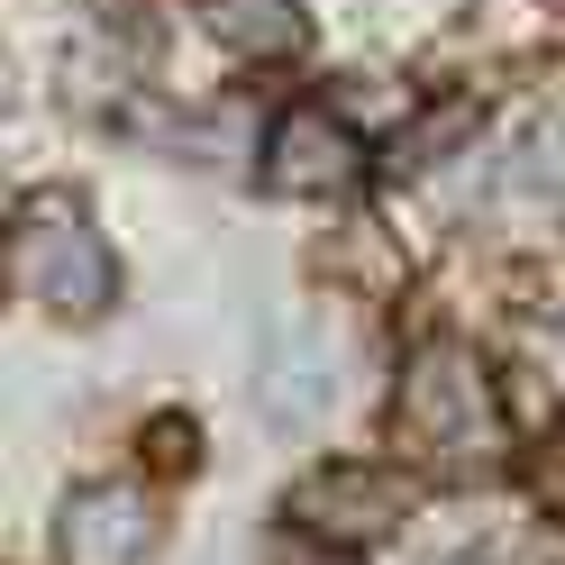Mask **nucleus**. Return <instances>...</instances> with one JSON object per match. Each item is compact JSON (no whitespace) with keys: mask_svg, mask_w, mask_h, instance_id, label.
Here are the masks:
<instances>
[{"mask_svg":"<svg viewBox=\"0 0 565 565\" xmlns=\"http://www.w3.org/2000/svg\"><path fill=\"white\" fill-rule=\"evenodd\" d=\"M55 539H64V565H137L147 539H156V511H147L137 483H83L64 502Z\"/></svg>","mask_w":565,"mask_h":565,"instance_id":"39448f33","label":"nucleus"},{"mask_svg":"<svg viewBox=\"0 0 565 565\" xmlns=\"http://www.w3.org/2000/svg\"><path fill=\"white\" fill-rule=\"evenodd\" d=\"M10 274H19L28 301L55 310V320H100L110 292H119L110 246H100V228H92L64 192H46V201L19 210V228H10Z\"/></svg>","mask_w":565,"mask_h":565,"instance_id":"f03ea898","label":"nucleus"},{"mask_svg":"<svg viewBox=\"0 0 565 565\" xmlns=\"http://www.w3.org/2000/svg\"><path fill=\"white\" fill-rule=\"evenodd\" d=\"M210 28H220V46L274 64L301 46V0H210Z\"/></svg>","mask_w":565,"mask_h":565,"instance_id":"0eeeda50","label":"nucleus"},{"mask_svg":"<svg viewBox=\"0 0 565 565\" xmlns=\"http://www.w3.org/2000/svg\"><path fill=\"white\" fill-rule=\"evenodd\" d=\"M256 402L282 438H310L338 411V338L320 320H274L265 356H256Z\"/></svg>","mask_w":565,"mask_h":565,"instance_id":"20e7f679","label":"nucleus"},{"mask_svg":"<svg viewBox=\"0 0 565 565\" xmlns=\"http://www.w3.org/2000/svg\"><path fill=\"white\" fill-rule=\"evenodd\" d=\"M356 173H365V156L329 110H282L274 119V137H265V183L274 192H347Z\"/></svg>","mask_w":565,"mask_h":565,"instance_id":"423d86ee","label":"nucleus"},{"mask_svg":"<svg viewBox=\"0 0 565 565\" xmlns=\"http://www.w3.org/2000/svg\"><path fill=\"white\" fill-rule=\"evenodd\" d=\"M419 492L393 475V466H320V475H301L292 483V529L301 539H320V547H374V539H393V529L411 520Z\"/></svg>","mask_w":565,"mask_h":565,"instance_id":"7ed1b4c3","label":"nucleus"},{"mask_svg":"<svg viewBox=\"0 0 565 565\" xmlns=\"http://www.w3.org/2000/svg\"><path fill=\"white\" fill-rule=\"evenodd\" d=\"M393 429L411 456H429L447 475H475L492 447H502V393H492V365L456 338H429L419 356L402 365V402H393Z\"/></svg>","mask_w":565,"mask_h":565,"instance_id":"f257e3e1","label":"nucleus"},{"mask_svg":"<svg viewBox=\"0 0 565 565\" xmlns=\"http://www.w3.org/2000/svg\"><path fill=\"white\" fill-rule=\"evenodd\" d=\"M511 173H520L529 192H565V100H547V110L520 128V156H511Z\"/></svg>","mask_w":565,"mask_h":565,"instance_id":"6e6552de","label":"nucleus"},{"mask_svg":"<svg viewBox=\"0 0 565 565\" xmlns=\"http://www.w3.org/2000/svg\"><path fill=\"white\" fill-rule=\"evenodd\" d=\"M529 492H539L547 520H565V419L539 438V456H529Z\"/></svg>","mask_w":565,"mask_h":565,"instance_id":"1a4fd4ad","label":"nucleus"}]
</instances>
